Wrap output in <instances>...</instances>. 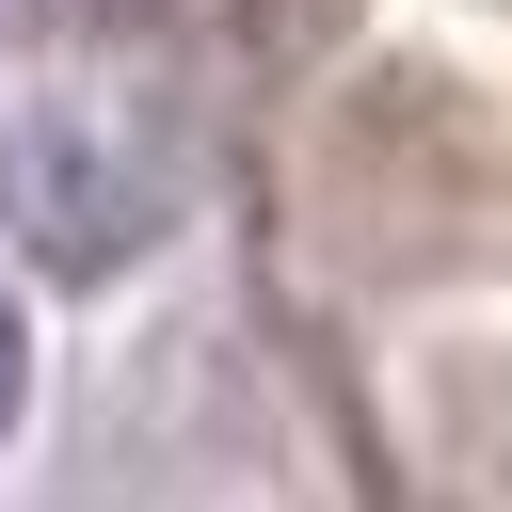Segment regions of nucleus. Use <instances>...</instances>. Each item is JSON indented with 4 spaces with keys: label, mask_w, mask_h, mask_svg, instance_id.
<instances>
[{
    "label": "nucleus",
    "mask_w": 512,
    "mask_h": 512,
    "mask_svg": "<svg viewBox=\"0 0 512 512\" xmlns=\"http://www.w3.org/2000/svg\"><path fill=\"white\" fill-rule=\"evenodd\" d=\"M176 144L144 112H96V96H16L0 112V240L32 272H128L160 224H176Z\"/></svg>",
    "instance_id": "f257e3e1"
},
{
    "label": "nucleus",
    "mask_w": 512,
    "mask_h": 512,
    "mask_svg": "<svg viewBox=\"0 0 512 512\" xmlns=\"http://www.w3.org/2000/svg\"><path fill=\"white\" fill-rule=\"evenodd\" d=\"M48 16H80V32H176L192 0H48Z\"/></svg>",
    "instance_id": "f03ea898"
},
{
    "label": "nucleus",
    "mask_w": 512,
    "mask_h": 512,
    "mask_svg": "<svg viewBox=\"0 0 512 512\" xmlns=\"http://www.w3.org/2000/svg\"><path fill=\"white\" fill-rule=\"evenodd\" d=\"M16 400H32V304L0 288V432H16Z\"/></svg>",
    "instance_id": "7ed1b4c3"
}]
</instances>
